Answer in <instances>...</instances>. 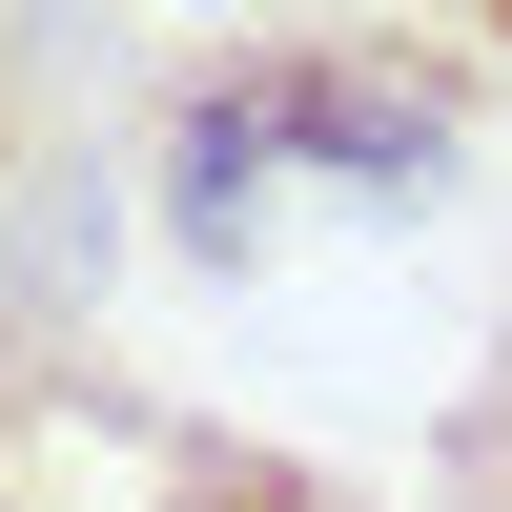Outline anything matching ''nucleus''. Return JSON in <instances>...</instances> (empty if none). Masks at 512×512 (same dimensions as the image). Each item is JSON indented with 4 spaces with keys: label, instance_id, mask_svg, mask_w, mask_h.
<instances>
[{
    "label": "nucleus",
    "instance_id": "obj_1",
    "mask_svg": "<svg viewBox=\"0 0 512 512\" xmlns=\"http://www.w3.org/2000/svg\"><path fill=\"white\" fill-rule=\"evenodd\" d=\"M472 164V62L431 21H205L144 82V205L205 287L267 267L287 205H431Z\"/></svg>",
    "mask_w": 512,
    "mask_h": 512
},
{
    "label": "nucleus",
    "instance_id": "obj_2",
    "mask_svg": "<svg viewBox=\"0 0 512 512\" xmlns=\"http://www.w3.org/2000/svg\"><path fill=\"white\" fill-rule=\"evenodd\" d=\"M103 246H123L103 21L82 0H0V390L103 349Z\"/></svg>",
    "mask_w": 512,
    "mask_h": 512
},
{
    "label": "nucleus",
    "instance_id": "obj_3",
    "mask_svg": "<svg viewBox=\"0 0 512 512\" xmlns=\"http://www.w3.org/2000/svg\"><path fill=\"white\" fill-rule=\"evenodd\" d=\"M0 512H390V492H349L328 451L246 431V410H185V390L82 349L0 410Z\"/></svg>",
    "mask_w": 512,
    "mask_h": 512
},
{
    "label": "nucleus",
    "instance_id": "obj_4",
    "mask_svg": "<svg viewBox=\"0 0 512 512\" xmlns=\"http://www.w3.org/2000/svg\"><path fill=\"white\" fill-rule=\"evenodd\" d=\"M410 512H512V308L472 328V369H451V410H431V472H410Z\"/></svg>",
    "mask_w": 512,
    "mask_h": 512
},
{
    "label": "nucleus",
    "instance_id": "obj_5",
    "mask_svg": "<svg viewBox=\"0 0 512 512\" xmlns=\"http://www.w3.org/2000/svg\"><path fill=\"white\" fill-rule=\"evenodd\" d=\"M451 21H472V41H512V0H451Z\"/></svg>",
    "mask_w": 512,
    "mask_h": 512
}]
</instances>
